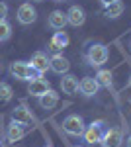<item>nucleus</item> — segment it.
Instances as JSON below:
<instances>
[{"label": "nucleus", "instance_id": "412c9836", "mask_svg": "<svg viewBox=\"0 0 131 147\" xmlns=\"http://www.w3.org/2000/svg\"><path fill=\"white\" fill-rule=\"evenodd\" d=\"M10 35H12V26L6 20H0V41L10 39Z\"/></svg>", "mask_w": 131, "mask_h": 147}, {"label": "nucleus", "instance_id": "ddd939ff", "mask_svg": "<svg viewBox=\"0 0 131 147\" xmlns=\"http://www.w3.org/2000/svg\"><path fill=\"white\" fill-rule=\"evenodd\" d=\"M67 20H69V24H71V26H75V28L82 26V24H84V20H86L84 10H82L80 6H71V10L67 12Z\"/></svg>", "mask_w": 131, "mask_h": 147}, {"label": "nucleus", "instance_id": "a211bd4d", "mask_svg": "<svg viewBox=\"0 0 131 147\" xmlns=\"http://www.w3.org/2000/svg\"><path fill=\"white\" fill-rule=\"evenodd\" d=\"M121 14H123V2L121 0H116V2L106 6V16H110V18H118Z\"/></svg>", "mask_w": 131, "mask_h": 147}, {"label": "nucleus", "instance_id": "a878e982", "mask_svg": "<svg viewBox=\"0 0 131 147\" xmlns=\"http://www.w3.org/2000/svg\"><path fill=\"white\" fill-rule=\"evenodd\" d=\"M57 2H65V0H57Z\"/></svg>", "mask_w": 131, "mask_h": 147}, {"label": "nucleus", "instance_id": "423d86ee", "mask_svg": "<svg viewBox=\"0 0 131 147\" xmlns=\"http://www.w3.org/2000/svg\"><path fill=\"white\" fill-rule=\"evenodd\" d=\"M49 67H51V71L57 73V75H67L69 69H71V63H69L67 57H63L61 53H57V55H53L49 59Z\"/></svg>", "mask_w": 131, "mask_h": 147}, {"label": "nucleus", "instance_id": "f8f14e48", "mask_svg": "<svg viewBox=\"0 0 131 147\" xmlns=\"http://www.w3.org/2000/svg\"><path fill=\"white\" fill-rule=\"evenodd\" d=\"M47 24H49V28H53V30H63L69 20H67V14L61 10H53L49 14V18H47Z\"/></svg>", "mask_w": 131, "mask_h": 147}, {"label": "nucleus", "instance_id": "9b49d317", "mask_svg": "<svg viewBox=\"0 0 131 147\" xmlns=\"http://www.w3.org/2000/svg\"><path fill=\"white\" fill-rule=\"evenodd\" d=\"M12 120L18 122V124L28 125V124H32V122H33V114L30 112L26 106H16V108L12 110Z\"/></svg>", "mask_w": 131, "mask_h": 147}, {"label": "nucleus", "instance_id": "39448f33", "mask_svg": "<svg viewBox=\"0 0 131 147\" xmlns=\"http://www.w3.org/2000/svg\"><path fill=\"white\" fill-rule=\"evenodd\" d=\"M84 141L90 143V145H94V143H102V137H104V129H102V124H90L84 129Z\"/></svg>", "mask_w": 131, "mask_h": 147}, {"label": "nucleus", "instance_id": "2eb2a0df", "mask_svg": "<svg viewBox=\"0 0 131 147\" xmlns=\"http://www.w3.org/2000/svg\"><path fill=\"white\" fill-rule=\"evenodd\" d=\"M59 104V94L55 90H47L45 94H41L39 96V106L43 108V110H51V108H55Z\"/></svg>", "mask_w": 131, "mask_h": 147}, {"label": "nucleus", "instance_id": "b1692460", "mask_svg": "<svg viewBox=\"0 0 131 147\" xmlns=\"http://www.w3.org/2000/svg\"><path fill=\"white\" fill-rule=\"evenodd\" d=\"M127 147H131V136L127 137Z\"/></svg>", "mask_w": 131, "mask_h": 147}, {"label": "nucleus", "instance_id": "cd10ccee", "mask_svg": "<svg viewBox=\"0 0 131 147\" xmlns=\"http://www.w3.org/2000/svg\"><path fill=\"white\" fill-rule=\"evenodd\" d=\"M0 147H2V141H0Z\"/></svg>", "mask_w": 131, "mask_h": 147}, {"label": "nucleus", "instance_id": "4468645a", "mask_svg": "<svg viewBox=\"0 0 131 147\" xmlns=\"http://www.w3.org/2000/svg\"><path fill=\"white\" fill-rule=\"evenodd\" d=\"M61 88L65 94H77L78 92V79L75 75H63L61 79Z\"/></svg>", "mask_w": 131, "mask_h": 147}, {"label": "nucleus", "instance_id": "9d476101", "mask_svg": "<svg viewBox=\"0 0 131 147\" xmlns=\"http://www.w3.org/2000/svg\"><path fill=\"white\" fill-rule=\"evenodd\" d=\"M98 88H100V84L94 77H84V79L78 82V90L82 92L84 96H94L98 92Z\"/></svg>", "mask_w": 131, "mask_h": 147}, {"label": "nucleus", "instance_id": "1a4fd4ad", "mask_svg": "<svg viewBox=\"0 0 131 147\" xmlns=\"http://www.w3.org/2000/svg\"><path fill=\"white\" fill-rule=\"evenodd\" d=\"M121 141H123V136H121L120 129L112 127V129H106V131H104V137H102L104 147H120Z\"/></svg>", "mask_w": 131, "mask_h": 147}, {"label": "nucleus", "instance_id": "4be33fe9", "mask_svg": "<svg viewBox=\"0 0 131 147\" xmlns=\"http://www.w3.org/2000/svg\"><path fill=\"white\" fill-rule=\"evenodd\" d=\"M6 16H8V4L0 2V20H6Z\"/></svg>", "mask_w": 131, "mask_h": 147}, {"label": "nucleus", "instance_id": "f03ea898", "mask_svg": "<svg viewBox=\"0 0 131 147\" xmlns=\"http://www.w3.org/2000/svg\"><path fill=\"white\" fill-rule=\"evenodd\" d=\"M108 47L102 45V43H94V45H90L86 53V59L90 65H94V67H100V65H104L106 61H108Z\"/></svg>", "mask_w": 131, "mask_h": 147}, {"label": "nucleus", "instance_id": "393cba45", "mask_svg": "<svg viewBox=\"0 0 131 147\" xmlns=\"http://www.w3.org/2000/svg\"><path fill=\"white\" fill-rule=\"evenodd\" d=\"M35 2H43V0H35Z\"/></svg>", "mask_w": 131, "mask_h": 147}, {"label": "nucleus", "instance_id": "7ed1b4c3", "mask_svg": "<svg viewBox=\"0 0 131 147\" xmlns=\"http://www.w3.org/2000/svg\"><path fill=\"white\" fill-rule=\"evenodd\" d=\"M63 129H65L67 134H71V136H82L84 129H86V125H84V120L80 116L71 114V116H67L65 120H63Z\"/></svg>", "mask_w": 131, "mask_h": 147}, {"label": "nucleus", "instance_id": "c85d7f7f", "mask_svg": "<svg viewBox=\"0 0 131 147\" xmlns=\"http://www.w3.org/2000/svg\"><path fill=\"white\" fill-rule=\"evenodd\" d=\"M45 147H47V145H45Z\"/></svg>", "mask_w": 131, "mask_h": 147}, {"label": "nucleus", "instance_id": "6e6552de", "mask_svg": "<svg viewBox=\"0 0 131 147\" xmlns=\"http://www.w3.org/2000/svg\"><path fill=\"white\" fill-rule=\"evenodd\" d=\"M30 65H32V67L37 71V75H43V73H47V69H51V67H49V57L45 55L43 51L33 53V55H32V61H30Z\"/></svg>", "mask_w": 131, "mask_h": 147}, {"label": "nucleus", "instance_id": "0eeeda50", "mask_svg": "<svg viewBox=\"0 0 131 147\" xmlns=\"http://www.w3.org/2000/svg\"><path fill=\"white\" fill-rule=\"evenodd\" d=\"M47 90H51V84H49V80H45L43 77H37V79L30 80V86H28V92L32 94V96H41L45 94Z\"/></svg>", "mask_w": 131, "mask_h": 147}, {"label": "nucleus", "instance_id": "aec40b11", "mask_svg": "<svg viewBox=\"0 0 131 147\" xmlns=\"http://www.w3.org/2000/svg\"><path fill=\"white\" fill-rule=\"evenodd\" d=\"M96 80H98V84L100 86H106V88H110L112 86V82H114V77H112V73L110 71H100L98 75H96Z\"/></svg>", "mask_w": 131, "mask_h": 147}, {"label": "nucleus", "instance_id": "20e7f679", "mask_svg": "<svg viewBox=\"0 0 131 147\" xmlns=\"http://www.w3.org/2000/svg\"><path fill=\"white\" fill-rule=\"evenodd\" d=\"M37 20V12H35V8H33L30 2H24L22 6L18 8V22L24 24V26H30V24H33Z\"/></svg>", "mask_w": 131, "mask_h": 147}, {"label": "nucleus", "instance_id": "dca6fc26", "mask_svg": "<svg viewBox=\"0 0 131 147\" xmlns=\"http://www.w3.org/2000/svg\"><path fill=\"white\" fill-rule=\"evenodd\" d=\"M24 124H18V122H14L12 120V124L8 125V139L10 141H20L24 137Z\"/></svg>", "mask_w": 131, "mask_h": 147}, {"label": "nucleus", "instance_id": "6ab92c4d", "mask_svg": "<svg viewBox=\"0 0 131 147\" xmlns=\"http://www.w3.org/2000/svg\"><path fill=\"white\" fill-rule=\"evenodd\" d=\"M14 96V90L8 82H0V104H6V102L12 100Z\"/></svg>", "mask_w": 131, "mask_h": 147}, {"label": "nucleus", "instance_id": "c756f323", "mask_svg": "<svg viewBox=\"0 0 131 147\" xmlns=\"http://www.w3.org/2000/svg\"><path fill=\"white\" fill-rule=\"evenodd\" d=\"M77 147H78V145H77Z\"/></svg>", "mask_w": 131, "mask_h": 147}, {"label": "nucleus", "instance_id": "f3484780", "mask_svg": "<svg viewBox=\"0 0 131 147\" xmlns=\"http://www.w3.org/2000/svg\"><path fill=\"white\" fill-rule=\"evenodd\" d=\"M69 45V35L65 34V32H57V34L53 35V39H51V49H55V51H59V49H63V47Z\"/></svg>", "mask_w": 131, "mask_h": 147}, {"label": "nucleus", "instance_id": "f257e3e1", "mask_svg": "<svg viewBox=\"0 0 131 147\" xmlns=\"http://www.w3.org/2000/svg\"><path fill=\"white\" fill-rule=\"evenodd\" d=\"M37 71L30 65V63H24V61H16V63H12L10 65V75L14 79L18 80H33L37 79V75H35ZM41 77V75H39Z\"/></svg>", "mask_w": 131, "mask_h": 147}, {"label": "nucleus", "instance_id": "bb28decb", "mask_svg": "<svg viewBox=\"0 0 131 147\" xmlns=\"http://www.w3.org/2000/svg\"><path fill=\"white\" fill-rule=\"evenodd\" d=\"M129 84H131V77H129Z\"/></svg>", "mask_w": 131, "mask_h": 147}, {"label": "nucleus", "instance_id": "5701e85b", "mask_svg": "<svg viewBox=\"0 0 131 147\" xmlns=\"http://www.w3.org/2000/svg\"><path fill=\"white\" fill-rule=\"evenodd\" d=\"M100 2H102L104 6H108V4H112V2H116V0H100Z\"/></svg>", "mask_w": 131, "mask_h": 147}]
</instances>
